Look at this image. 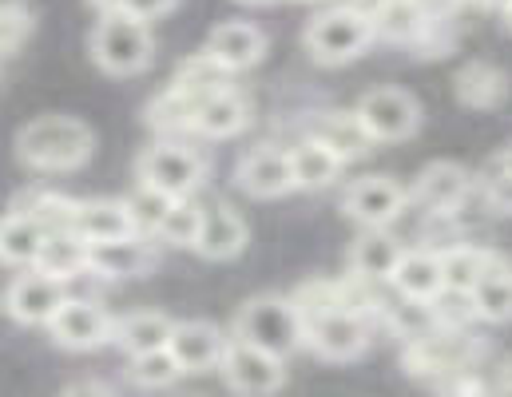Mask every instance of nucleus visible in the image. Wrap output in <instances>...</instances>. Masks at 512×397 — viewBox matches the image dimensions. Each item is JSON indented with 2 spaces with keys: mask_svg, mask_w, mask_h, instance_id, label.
<instances>
[{
  "mask_svg": "<svg viewBox=\"0 0 512 397\" xmlns=\"http://www.w3.org/2000/svg\"><path fill=\"white\" fill-rule=\"evenodd\" d=\"M231 334L255 342V346L278 354V358H290L294 350L306 346V322H302L294 298H282V294H258V298H251L239 310Z\"/></svg>",
  "mask_w": 512,
  "mask_h": 397,
  "instance_id": "20e7f679",
  "label": "nucleus"
},
{
  "mask_svg": "<svg viewBox=\"0 0 512 397\" xmlns=\"http://www.w3.org/2000/svg\"><path fill=\"white\" fill-rule=\"evenodd\" d=\"M469 294H473V306H477L481 322H493V326L512 322V263L501 251H493V259L481 270V278Z\"/></svg>",
  "mask_w": 512,
  "mask_h": 397,
  "instance_id": "4be33fe9",
  "label": "nucleus"
},
{
  "mask_svg": "<svg viewBox=\"0 0 512 397\" xmlns=\"http://www.w3.org/2000/svg\"><path fill=\"white\" fill-rule=\"evenodd\" d=\"M88 52L100 64V72L124 80V76H139L151 68L155 36H151L147 20H135L128 12H100V20L88 36Z\"/></svg>",
  "mask_w": 512,
  "mask_h": 397,
  "instance_id": "f03ea898",
  "label": "nucleus"
},
{
  "mask_svg": "<svg viewBox=\"0 0 512 397\" xmlns=\"http://www.w3.org/2000/svg\"><path fill=\"white\" fill-rule=\"evenodd\" d=\"M485 207L493 215H512V171H489L485 175Z\"/></svg>",
  "mask_w": 512,
  "mask_h": 397,
  "instance_id": "ea45409f",
  "label": "nucleus"
},
{
  "mask_svg": "<svg viewBox=\"0 0 512 397\" xmlns=\"http://www.w3.org/2000/svg\"><path fill=\"white\" fill-rule=\"evenodd\" d=\"M489 171H512V143L505 147V151H497V155H493Z\"/></svg>",
  "mask_w": 512,
  "mask_h": 397,
  "instance_id": "37998d69",
  "label": "nucleus"
},
{
  "mask_svg": "<svg viewBox=\"0 0 512 397\" xmlns=\"http://www.w3.org/2000/svg\"><path fill=\"white\" fill-rule=\"evenodd\" d=\"M207 171H211V159L199 147L175 143V139L151 143L139 155V163H135V179L147 183V187H155V191H163V195H171V199L195 195L203 187Z\"/></svg>",
  "mask_w": 512,
  "mask_h": 397,
  "instance_id": "39448f33",
  "label": "nucleus"
},
{
  "mask_svg": "<svg viewBox=\"0 0 512 397\" xmlns=\"http://www.w3.org/2000/svg\"><path fill=\"white\" fill-rule=\"evenodd\" d=\"M72 231L88 243H108V239L135 235L128 199H84V203H76Z\"/></svg>",
  "mask_w": 512,
  "mask_h": 397,
  "instance_id": "412c9836",
  "label": "nucleus"
},
{
  "mask_svg": "<svg viewBox=\"0 0 512 397\" xmlns=\"http://www.w3.org/2000/svg\"><path fill=\"white\" fill-rule=\"evenodd\" d=\"M469 191H473V175H469L461 163L437 159V163H429V167L417 175L409 199H413L417 207H425L429 215H457V207L469 199Z\"/></svg>",
  "mask_w": 512,
  "mask_h": 397,
  "instance_id": "4468645a",
  "label": "nucleus"
},
{
  "mask_svg": "<svg viewBox=\"0 0 512 397\" xmlns=\"http://www.w3.org/2000/svg\"><path fill=\"white\" fill-rule=\"evenodd\" d=\"M36 28V16L24 0H0V60H8Z\"/></svg>",
  "mask_w": 512,
  "mask_h": 397,
  "instance_id": "e433bc0d",
  "label": "nucleus"
},
{
  "mask_svg": "<svg viewBox=\"0 0 512 397\" xmlns=\"http://www.w3.org/2000/svg\"><path fill=\"white\" fill-rule=\"evenodd\" d=\"M509 390H512V366H509Z\"/></svg>",
  "mask_w": 512,
  "mask_h": 397,
  "instance_id": "09e8293b",
  "label": "nucleus"
},
{
  "mask_svg": "<svg viewBox=\"0 0 512 397\" xmlns=\"http://www.w3.org/2000/svg\"><path fill=\"white\" fill-rule=\"evenodd\" d=\"M219 374H223V382H227L235 394L266 397L282 390V382H286V358H278V354L262 350L255 342L231 334L227 354H223V362H219Z\"/></svg>",
  "mask_w": 512,
  "mask_h": 397,
  "instance_id": "0eeeda50",
  "label": "nucleus"
},
{
  "mask_svg": "<svg viewBox=\"0 0 512 397\" xmlns=\"http://www.w3.org/2000/svg\"><path fill=\"white\" fill-rule=\"evenodd\" d=\"M310 135L322 139L330 151H338L346 163L362 159V155L370 151V143H374L370 132L362 128L358 112H326V116H314V120H310Z\"/></svg>",
  "mask_w": 512,
  "mask_h": 397,
  "instance_id": "c85d7f7f",
  "label": "nucleus"
},
{
  "mask_svg": "<svg viewBox=\"0 0 512 397\" xmlns=\"http://www.w3.org/2000/svg\"><path fill=\"white\" fill-rule=\"evenodd\" d=\"M493 251L489 247H469V243H457V247H441V263H445V286L453 290H473L481 270L489 266Z\"/></svg>",
  "mask_w": 512,
  "mask_h": 397,
  "instance_id": "2f4dec72",
  "label": "nucleus"
},
{
  "mask_svg": "<svg viewBox=\"0 0 512 397\" xmlns=\"http://www.w3.org/2000/svg\"><path fill=\"white\" fill-rule=\"evenodd\" d=\"M171 330H175V318H167L159 310H131L124 318H116L112 342L128 358H135V354H147V350H163L171 342Z\"/></svg>",
  "mask_w": 512,
  "mask_h": 397,
  "instance_id": "bb28decb",
  "label": "nucleus"
},
{
  "mask_svg": "<svg viewBox=\"0 0 512 397\" xmlns=\"http://www.w3.org/2000/svg\"><path fill=\"white\" fill-rule=\"evenodd\" d=\"M378 40V28H374V16L350 8V4H338L330 12H318L306 32H302V44L306 52L326 64V68H338V64H350L358 60L370 44Z\"/></svg>",
  "mask_w": 512,
  "mask_h": 397,
  "instance_id": "7ed1b4c3",
  "label": "nucleus"
},
{
  "mask_svg": "<svg viewBox=\"0 0 512 397\" xmlns=\"http://www.w3.org/2000/svg\"><path fill=\"white\" fill-rule=\"evenodd\" d=\"M16 207H20V211H28V215H36L48 231L72 227V219H76V199L60 195V191H28Z\"/></svg>",
  "mask_w": 512,
  "mask_h": 397,
  "instance_id": "c9c22d12",
  "label": "nucleus"
},
{
  "mask_svg": "<svg viewBox=\"0 0 512 397\" xmlns=\"http://www.w3.org/2000/svg\"><path fill=\"white\" fill-rule=\"evenodd\" d=\"M239 187L251 199H282L294 191V167H290V151L278 143H258L251 147L239 167H235Z\"/></svg>",
  "mask_w": 512,
  "mask_h": 397,
  "instance_id": "ddd939ff",
  "label": "nucleus"
},
{
  "mask_svg": "<svg viewBox=\"0 0 512 397\" xmlns=\"http://www.w3.org/2000/svg\"><path fill=\"white\" fill-rule=\"evenodd\" d=\"M199 231H203V207L187 195V199H175L171 211L163 215V227H159V243L167 247H179V251H195L199 243Z\"/></svg>",
  "mask_w": 512,
  "mask_h": 397,
  "instance_id": "7c9ffc66",
  "label": "nucleus"
},
{
  "mask_svg": "<svg viewBox=\"0 0 512 397\" xmlns=\"http://www.w3.org/2000/svg\"><path fill=\"white\" fill-rule=\"evenodd\" d=\"M96 135L76 116H40L16 132V155L32 171H76L92 159Z\"/></svg>",
  "mask_w": 512,
  "mask_h": 397,
  "instance_id": "f257e3e1",
  "label": "nucleus"
},
{
  "mask_svg": "<svg viewBox=\"0 0 512 397\" xmlns=\"http://www.w3.org/2000/svg\"><path fill=\"white\" fill-rule=\"evenodd\" d=\"M88 255H92V243L80 239L72 227H60V231H48L36 266L48 270V274H56V278H64V282H76V278H84L92 270Z\"/></svg>",
  "mask_w": 512,
  "mask_h": 397,
  "instance_id": "cd10ccee",
  "label": "nucleus"
},
{
  "mask_svg": "<svg viewBox=\"0 0 512 397\" xmlns=\"http://www.w3.org/2000/svg\"><path fill=\"white\" fill-rule=\"evenodd\" d=\"M290 167H294V187L298 191H322L342 175L346 159L338 151H330L322 139L306 135L302 143L290 147Z\"/></svg>",
  "mask_w": 512,
  "mask_h": 397,
  "instance_id": "a878e982",
  "label": "nucleus"
},
{
  "mask_svg": "<svg viewBox=\"0 0 512 397\" xmlns=\"http://www.w3.org/2000/svg\"><path fill=\"white\" fill-rule=\"evenodd\" d=\"M44 239H48V227L36 215H28L20 207H12L8 215H0V263L20 266V270L24 266H36Z\"/></svg>",
  "mask_w": 512,
  "mask_h": 397,
  "instance_id": "5701e85b",
  "label": "nucleus"
},
{
  "mask_svg": "<svg viewBox=\"0 0 512 397\" xmlns=\"http://www.w3.org/2000/svg\"><path fill=\"white\" fill-rule=\"evenodd\" d=\"M247 239H251V227L235 207H227V203H207L203 207V231H199L195 251L207 263H227V259L243 255Z\"/></svg>",
  "mask_w": 512,
  "mask_h": 397,
  "instance_id": "f3484780",
  "label": "nucleus"
},
{
  "mask_svg": "<svg viewBox=\"0 0 512 397\" xmlns=\"http://www.w3.org/2000/svg\"><path fill=\"white\" fill-rule=\"evenodd\" d=\"M433 310H437V322L449 326V330H469V326L477 322V306H473V294H469V290L445 286V290L433 298Z\"/></svg>",
  "mask_w": 512,
  "mask_h": 397,
  "instance_id": "4c0bfd02",
  "label": "nucleus"
},
{
  "mask_svg": "<svg viewBox=\"0 0 512 397\" xmlns=\"http://www.w3.org/2000/svg\"><path fill=\"white\" fill-rule=\"evenodd\" d=\"M68 394H108L104 382H80V386H68Z\"/></svg>",
  "mask_w": 512,
  "mask_h": 397,
  "instance_id": "c03bdc74",
  "label": "nucleus"
},
{
  "mask_svg": "<svg viewBox=\"0 0 512 397\" xmlns=\"http://www.w3.org/2000/svg\"><path fill=\"white\" fill-rule=\"evenodd\" d=\"M159 239L151 235H124V239H108V243H92V255L88 266L96 278H143L151 274L159 263V251H155Z\"/></svg>",
  "mask_w": 512,
  "mask_h": 397,
  "instance_id": "2eb2a0df",
  "label": "nucleus"
},
{
  "mask_svg": "<svg viewBox=\"0 0 512 397\" xmlns=\"http://www.w3.org/2000/svg\"><path fill=\"white\" fill-rule=\"evenodd\" d=\"M413 4H417L425 16H437V20H445V16L453 12V4H457V0H413Z\"/></svg>",
  "mask_w": 512,
  "mask_h": 397,
  "instance_id": "a19ab883",
  "label": "nucleus"
},
{
  "mask_svg": "<svg viewBox=\"0 0 512 397\" xmlns=\"http://www.w3.org/2000/svg\"><path fill=\"white\" fill-rule=\"evenodd\" d=\"M64 302H68V282L40 266H24V274H16L4 290V310L20 326H48Z\"/></svg>",
  "mask_w": 512,
  "mask_h": 397,
  "instance_id": "1a4fd4ad",
  "label": "nucleus"
},
{
  "mask_svg": "<svg viewBox=\"0 0 512 397\" xmlns=\"http://www.w3.org/2000/svg\"><path fill=\"white\" fill-rule=\"evenodd\" d=\"M179 378H183V366L175 362L171 346L147 350V354H135V358H131V382H135L139 390H167V386H175Z\"/></svg>",
  "mask_w": 512,
  "mask_h": 397,
  "instance_id": "72a5a7b5",
  "label": "nucleus"
},
{
  "mask_svg": "<svg viewBox=\"0 0 512 397\" xmlns=\"http://www.w3.org/2000/svg\"><path fill=\"white\" fill-rule=\"evenodd\" d=\"M393 290L417 302H433L445 290V263H441V247H413L401 255V263L393 270Z\"/></svg>",
  "mask_w": 512,
  "mask_h": 397,
  "instance_id": "a211bd4d",
  "label": "nucleus"
},
{
  "mask_svg": "<svg viewBox=\"0 0 512 397\" xmlns=\"http://www.w3.org/2000/svg\"><path fill=\"white\" fill-rule=\"evenodd\" d=\"M247 124H251V100L239 88H219L199 104L191 132L203 135V139H231Z\"/></svg>",
  "mask_w": 512,
  "mask_h": 397,
  "instance_id": "aec40b11",
  "label": "nucleus"
},
{
  "mask_svg": "<svg viewBox=\"0 0 512 397\" xmlns=\"http://www.w3.org/2000/svg\"><path fill=\"white\" fill-rule=\"evenodd\" d=\"M239 4H251V8H262V4H274V0H239Z\"/></svg>",
  "mask_w": 512,
  "mask_h": 397,
  "instance_id": "49530a36",
  "label": "nucleus"
},
{
  "mask_svg": "<svg viewBox=\"0 0 512 397\" xmlns=\"http://www.w3.org/2000/svg\"><path fill=\"white\" fill-rule=\"evenodd\" d=\"M354 112L374 143H405L421 128V104L405 88H374L358 100Z\"/></svg>",
  "mask_w": 512,
  "mask_h": 397,
  "instance_id": "9d476101",
  "label": "nucleus"
},
{
  "mask_svg": "<svg viewBox=\"0 0 512 397\" xmlns=\"http://www.w3.org/2000/svg\"><path fill=\"white\" fill-rule=\"evenodd\" d=\"M405 203H409V191L389 175L354 179L350 191L342 195V211L362 227H389L405 211Z\"/></svg>",
  "mask_w": 512,
  "mask_h": 397,
  "instance_id": "f8f14e48",
  "label": "nucleus"
},
{
  "mask_svg": "<svg viewBox=\"0 0 512 397\" xmlns=\"http://www.w3.org/2000/svg\"><path fill=\"white\" fill-rule=\"evenodd\" d=\"M100 12H128L135 20H159V16H167L179 0H92Z\"/></svg>",
  "mask_w": 512,
  "mask_h": 397,
  "instance_id": "58836bf2",
  "label": "nucleus"
},
{
  "mask_svg": "<svg viewBox=\"0 0 512 397\" xmlns=\"http://www.w3.org/2000/svg\"><path fill=\"white\" fill-rule=\"evenodd\" d=\"M437 16H425L413 0H389L382 12L374 16V28H378V40H389V44H409L417 48L429 32Z\"/></svg>",
  "mask_w": 512,
  "mask_h": 397,
  "instance_id": "c756f323",
  "label": "nucleus"
},
{
  "mask_svg": "<svg viewBox=\"0 0 512 397\" xmlns=\"http://www.w3.org/2000/svg\"><path fill=\"white\" fill-rule=\"evenodd\" d=\"M505 20H509V28H512V8H509V12H505Z\"/></svg>",
  "mask_w": 512,
  "mask_h": 397,
  "instance_id": "de8ad7c7",
  "label": "nucleus"
},
{
  "mask_svg": "<svg viewBox=\"0 0 512 397\" xmlns=\"http://www.w3.org/2000/svg\"><path fill=\"white\" fill-rule=\"evenodd\" d=\"M385 318H389V330H393L401 342H417V338H425V334H433V330L441 326L433 302H417V298H405V294H401L397 306L385 310Z\"/></svg>",
  "mask_w": 512,
  "mask_h": 397,
  "instance_id": "473e14b6",
  "label": "nucleus"
},
{
  "mask_svg": "<svg viewBox=\"0 0 512 397\" xmlns=\"http://www.w3.org/2000/svg\"><path fill=\"white\" fill-rule=\"evenodd\" d=\"M370 314L354 306H334L306 322V346L326 362H354L370 346Z\"/></svg>",
  "mask_w": 512,
  "mask_h": 397,
  "instance_id": "423d86ee",
  "label": "nucleus"
},
{
  "mask_svg": "<svg viewBox=\"0 0 512 397\" xmlns=\"http://www.w3.org/2000/svg\"><path fill=\"white\" fill-rule=\"evenodd\" d=\"M207 52L227 68V72H247L266 56V36L251 20H227L207 36Z\"/></svg>",
  "mask_w": 512,
  "mask_h": 397,
  "instance_id": "6ab92c4d",
  "label": "nucleus"
},
{
  "mask_svg": "<svg viewBox=\"0 0 512 397\" xmlns=\"http://www.w3.org/2000/svg\"><path fill=\"white\" fill-rule=\"evenodd\" d=\"M453 92L465 108L473 112H493L509 100V76L497 68V64H485V60H473L457 72L453 80Z\"/></svg>",
  "mask_w": 512,
  "mask_h": 397,
  "instance_id": "393cba45",
  "label": "nucleus"
},
{
  "mask_svg": "<svg viewBox=\"0 0 512 397\" xmlns=\"http://www.w3.org/2000/svg\"><path fill=\"white\" fill-rule=\"evenodd\" d=\"M171 195H163V191H155V187H147V183H135V191L128 195V207H131V219H135V231L139 235H159V227H163V215L171 211Z\"/></svg>",
  "mask_w": 512,
  "mask_h": 397,
  "instance_id": "f704fd0d",
  "label": "nucleus"
},
{
  "mask_svg": "<svg viewBox=\"0 0 512 397\" xmlns=\"http://www.w3.org/2000/svg\"><path fill=\"white\" fill-rule=\"evenodd\" d=\"M405 370L409 374H469L481 358V342L469 330L437 326L433 334L405 342Z\"/></svg>",
  "mask_w": 512,
  "mask_h": 397,
  "instance_id": "6e6552de",
  "label": "nucleus"
},
{
  "mask_svg": "<svg viewBox=\"0 0 512 397\" xmlns=\"http://www.w3.org/2000/svg\"><path fill=\"white\" fill-rule=\"evenodd\" d=\"M48 334H52L56 346L84 354V350H100V346L112 342L116 318L96 298H72L68 294V302L60 306V314L48 322Z\"/></svg>",
  "mask_w": 512,
  "mask_h": 397,
  "instance_id": "9b49d317",
  "label": "nucleus"
},
{
  "mask_svg": "<svg viewBox=\"0 0 512 397\" xmlns=\"http://www.w3.org/2000/svg\"><path fill=\"white\" fill-rule=\"evenodd\" d=\"M473 4H481V8H497V12H509L512 0H473Z\"/></svg>",
  "mask_w": 512,
  "mask_h": 397,
  "instance_id": "a18cd8bd",
  "label": "nucleus"
},
{
  "mask_svg": "<svg viewBox=\"0 0 512 397\" xmlns=\"http://www.w3.org/2000/svg\"><path fill=\"white\" fill-rule=\"evenodd\" d=\"M401 255H405V247L393 235H385V227H366L358 235V243L350 247V274H358L366 282H389Z\"/></svg>",
  "mask_w": 512,
  "mask_h": 397,
  "instance_id": "b1692460",
  "label": "nucleus"
},
{
  "mask_svg": "<svg viewBox=\"0 0 512 397\" xmlns=\"http://www.w3.org/2000/svg\"><path fill=\"white\" fill-rule=\"evenodd\" d=\"M227 342L231 338L215 322L191 318V322H175L167 346H171L175 362L183 366V374H207V370H219V362L227 354Z\"/></svg>",
  "mask_w": 512,
  "mask_h": 397,
  "instance_id": "dca6fc26",
  "label": "nucleus"
},
{
  "mask_svg": "<svg viewBox=\"0 0 512 397\" xmlns=\"http://www.w3.org/2000/svg\"><path fill=\"white\" fill-rule=\"evenodd\" d=\"M342 4H350V8H358V12H366V16H378L389 0H342Z\"/></svg>",
  "mask_w": 512,
  "mask_h": 397,
  "instance_id": "79ce46f5",
  "label": "nucleus"
}]
</instances>
